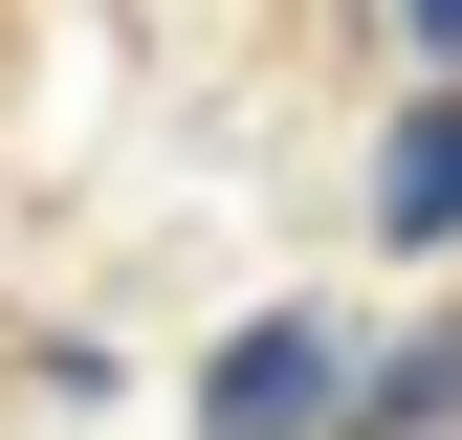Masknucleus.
<instances>
[{"mask_svg": "<svg viewBox=\"0 0 462 440\" xmlns=\"http://www.w3.org/2000/svg\"><path fill=\"white\" fill-rule=\"evenodd\" d=\"M309 418H330V330H309V308H264L243 353L199 374V440H309Z\"/></svg>", "mask_w": 462, "mask_h": 440, "instance_id": "1", "label": "nucleus"}, {"mask_svg": "<svg viewBox=\"0 0 462 440\" xmlns=\"http://www.w3.org/2000/svg\"><path fill=\"white\" fill-rule=\"evenodd\" d=\"M374 220H396V243H462V88H419V110H396V154H374Z\"/></svg>", "mask_w": 462, "mask_h": 440, "instance_id": "2", "label": "nucleus"}, {"mask_svg": "<svg viewBox=\"0 0 462 440\" xmlns=\"http://www.w3.org/2000/svg\"><path fill=\"white\" fill-rule=\"evenodd\" d=\"M330 418H374V440H440V418H462V353H396L374 397H330Z\"/></svg>", "mask_w": 462, "mask_h": 440, "instance_id": "3", "label": "nucleus"}, {"mask_svg": "<svg viewBox=\"0 0 462 440\" xmlns=\"http://www.w3.org/2000/svg\"><path fill=\"white\" fill-rule=\"evenodd\" d=\"M419 44H462V0H419Z\"/></svg>", "mask_w": 462, "mask_h": 440, "instance_id": "4", "label": "nucleus"}]
</instances>
